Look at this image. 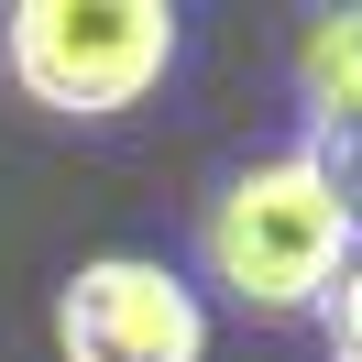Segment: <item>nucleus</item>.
<instances>
[{
  "instance_id": "nucleus-2",
  "label": "nucleus",
  "mask_w": 362,
  "mask_h": 362,
  "mask_svg": "<svg viewBox=\"0 0 362 362\" xmlns=\"http://www.w3.org/2000/svg\"><path fill=\"white\" fill-rule=\"evenodd\" d=\"M187 23L165 0H11L0 11V77L55 121H121L176 77Z\"/></svg>"
},
{
  "instance_id": "nucleus-7",
  "label": "nucleus",
  "mask_w": 362,
  "mask_h": 362,
  "mask_svg": "<svg viewBox=\"0 0 362 362\" xmlns=\"http://www.w3.org/2000/svg\"><path fill=\"white\" fill-rule=\"evenodd\" d=\"M329 362H362V351H329Z\"/></svg>"
},
{
  "instance_id": "nucleus-4",
  "label": "nucleus",
  "mask_w": 362,
  "mask_h": 362,
  "mask_svg": "<svg viewBox=\"0 0 362 362\" xmlns=\"http://www.w3.org/2000/svg\"><path fill=\"white\" fill-rule=\"evenodd\" d=\"M296 99H308V121H362V0L351 11H308V33H296Z\"/></svg>"
},
{
  "instance_id": "nucleus-6",
  "label": "nucleus",
  "mask_w": 362,
  "mask_h": 362,
  "mask_svg": "<svg viewBox=\"0 0 362 362\" xmlns=\"http://www.w3.org/2000/svg\"><path fill=\"white\" fill-rule=\"evenodd\" d=\"M318 318H329V351H362V252H351V274L329 286V308H318Z\"/></svg>"
},
{
  "instance_id": "nucleus-5",
  "label": "nucleus",
  "mask_w": 362,
  "mask_h": 362,
  "mask_svg": "<svg viewBox=\"0 0 362 362\" xmlns=\"http://www.w3.org/2000/svg\"><path fill=\"white\" fill-rule=\"evenodd\" d=\"M296 154L329 176V198L351 209V230H362V121H308V132H296Z\"/></svg>"
},
{
  "instance_id": "nucleus-1",
  "label": "nucleus",
  "mask_w": 362,
  "mask_h": 362,
  "mask_svg": "<svg viewBox=\"0 0 362 362\" xmlns=\"http://www.w3.org/2000/svg\"><path fill=\"white\" fill-rule=\"evenodd\" d=\"M351 252H362L351 209L329 198V176H318L296 143L230 165L198 198V274L242 318H318L329 286L351 274Z\"/></svg>"
},
{
  "instance_id": "nucleus-3",
  "label": "nucleus",
  "mask_w": 362,
  "mask_h": 362,
  "mask_svg": "<svg viewBox=\"0 0 362 362\" xmlns=\"http://www.w3.org/2000/svg\"><path fill=\"white\" fill-rule=\"evenodd\" d=\"M55 351L66 362H209V308L154 252H88L55 286Z\"/></svg>"
}]
</instances>
